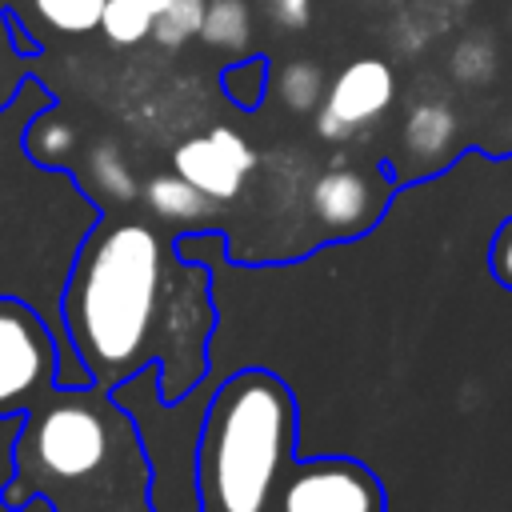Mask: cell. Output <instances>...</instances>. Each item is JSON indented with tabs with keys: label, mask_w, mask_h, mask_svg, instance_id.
Masks as SVG:
<instances>
[{
	"label": "cell",
	"mask_w": 512,
	"mask_h": 512,
	"mask_svg": "<svg viewBox=\"0 0 512 512\" xmlns=\"http://www.w3.org/2000/svg\"><path fill=\"white\" fill-rule=\"evenodd\" d=\"M60 312L72 360L100 388H116L152 356L164 360L160 396L172 384L176 356L196 376L204 372L212 328L204 272L168 268L164 240L140 220H112L88 236L68 272Z\"/></svg>",
	"instance_id": "cell-1"
},
{
	"label": "cell",
	"mask_w": 512,
	"mask_h": 512,
	"mask_svg": "<svg viewBox=\"0 0 512 512\" xmlns=\"http://www.w3.org/2000/svg\"><path fill=\"white\" fill-rule=\"evenodd\" d=\"M296 408L272 372H236L204 408L196 488L212 512H264L292 452Z\"/></svg>",
	"instance_id": "cell-2"
},
{
	"label": "cell",
	"mask_w": 512,
	"mask_h": 512,
	"mask_svg": "<svg viewBox=\"0 0 512 512\" xmlns=\"http://www.w3.org/2000/svg\"><path fill=\"white\" fill-rule=\"evenodd\" d=\"M116 428L108 424V412L92 400H52L36 408L28 420L20 464L32 476L56 480V484H80L96 476L112 456Z\"/></svg>",
	"instance_id": "cell-3"
},
{
	"label": "cell",
	"mask_w": 512,
	"mask_h": 512,
	"mask_svg": "<svg viewBox=\"0 0 512 512\" xmlns=\"http://www.w3.org/2000/svg\"><path fill=\"white\" fill-rule=\"evenodd\" d=\"M56 344L24 300L0 296V420L32 408L56 380Z\"/></svg>",
	"instance_id": "cell-4"
},
{
	"label": "cell",
	"mask_w": 512,
	"mask_h": 512,
	"mask_svg": "<svg viewBox=\"0 0 512 512\" xmlns=\"http://www.w3.org/2000/svg\"><path fill=\"white\" fill-rule=\"evenodd\" d=\"M392 100H396L392 64L380 56H360L324 88L316 104V132L324 140H352L360 128L376 124Z\"/></svg>",
	"instance_id": "cell-5"
},
{
	"label": "cell",
	"mask_w": 512,
	"mask_h": 512,
	"mask_svg": "<svg viewBox=\"0 0 512 512\" xmlns=\"http://www.w3.org/2000/svg\"><path fill=\"white\" fill-rule=\"evenodd\" d=\"M276 512H384V492L364 464L308 460L284 480Z\"/></svg>",
	"instance_id": "cell-6"
},
{
	"label": "cell",
	"mask_w": 512,
	"mask_h": 512,
	"mask_svg": "<svg viewBox=\"0 0 512 512\" xmlns=\"http://www.w3.org/2000/svg\"><path fill=\"white\" fill-rule=\"evenodd\" d=\"M252 168H256L252 144L224 124H216L200 136H188L172 148V172L184 176L192 188H200L212 204L236 200Z\"/></svg>",
	"instance_id": "cell-7"
},
{
	"label": "cell",
	"mask_w": 512,
	"mask_h": 512,
	"mask_svg": "<svg viewBox=\"0 0 512 512\" xmlns=\"http://www.w3.org/2000/svg\"><path fill=\"white\" fill-rule=\"evenodd\" d=\"M388 188L360 168H328L312 180L308 192V208L316 216V224L332 236H356L364 228L376 224V216L384 212Z\"/></svg>",
	"instance_id": "cell-8"
},
{
	"label": "cell",
	"mask_w": 512,
	"mask_h": 512,
	"mask_svg": "<svg viewBox=\"0 0 512 512\" xmlns=\"http://www.w3.org/2000/svg\"><path fill=\"white\" fill-rule=\"evenodd\" d=\"M456 112L444 104V100H420L408 108L404 116V128H400V144H404V156L432 168V164H444V156L452 152L456 144Z\"/></svg>",
	"instance_id": "cell-9"
},
{
	"label": "cell",
	"mask_w": 512,
	"mask_h": 512,
	"mask_svg": "<svg viewBox=\"0 0 512 512\" xmlns=\"http://www.w3.org/2000/svg\"><path fill=\"white\" fill-rule=\"evenodd\" d=\"M144 204L168 224H196L212 216V200L176 172H160L144 184Z\"/></svg>",
	"instance_id": "cell-10"
},
{
	"label": "cell",
	"mask_w": 512,
	"mask_h": 512,
	"mask_svg": "<svg viewBox=\"0 0 512 512\" xmlns=\"http://www.w3.org/2000/svg\"><path fill=\"white\" fill-rule=\"evenodd\" d=\"M84 180H88L92 192H100L112 204H128L140 192V184H136L128 160H124V152L112 140H100V144L88 148V156H84Z\"/></svg>",
	"instance_id": "cell-11"
},
{
	"label": "cell",
	"mask_w": 512,
	"mask_h": 512,
	"mask_svg": "<svg viewBox=\"0 0 512 512\" xmlns=\"http://www.w3.org/2000/svg\"><path fill=\"white\" fill-rule=\"evenodd\" d=\"M76 128L56 112V108H40L32 120H28V132H24V152L40 164V168H60L72 160L76 152Z\"/></svg>",
	"instance_id": "cell-12"
},
{
	"label": "cell",
	"mask_w": 512,
	"mask_h": 512,
	"mask_svg": "<svg viewBox=\"0 0 512 512\" xmlns=\"http://www.w3.org/2000/svg\"><path fill=\"white\" fill-rule=\"evenodd\" d=\"M212 48H244L252 36V8L248 0H204L200 32Z\"/></svg>",
	"instance_id": "cell-13"
},
{
	"label": "cell",
	"mask_w": 512,
	"mask_h": 512,
	"mask_svg": "<svg viewBox=\"0 0 512 512\" xmlns=\"http://www.w3.org/2000/svg\"><path fill=\"white\" fill-rule=\"evenodd\" d=\"M324 72L316 60H288L276 76V96L292 108V112H316L320 96H324Z\"/></svg>",
	"instance_id": "cell-14"
},
{
	"label": "cell",
	"mask_w": 512,
	"mask_h": 512,
	"mask_svg": "<svg viewBox=\"0 0 512 512\" xmlns=\"http://www.w3.org/2000/svg\"><path fill=\"white\" fill-rule=\"evenodd\" d=\"M200 20H204V0H168L152 16V40L160 48H180L188 36L200 32Z\"/></svg>",
	"instance_id": "cell-15"
},
{
	"label": "cell",
	"mask_w": 512,
	"mask_h": 512,
	"mask_svg": "<svg viewBox=\"0 0 512 512\" xmlns=\"http://www.w3.org/2000/svg\"><path fill=\"white\" fill-rule=\"evenodd\" d=\"M108 0H32L36 16L56 32H92Z\"/></svg>",
	"instance_id": "cell-16"
},
{
	"label": "cell",
	"mask_w": 512,
	"mask_h": 512,
	"mask_svg": "<svg viewBox=\"0 0 512 512\" xmlns=\"http://www.w3.org/2000/svg\"><path fill=\"white\" fill-rule=\"evenodd\" d=\"M112 44H140L144 36H152V16L132 4V0H108L96 24Z\"/></svg>",
	"instance_id": "cell-17"
},
{
	"label": "cell",
	"mask_w": 512,
	"mask_h": 512,
	"mask_svg": "<svg viewBox=\"0 0 512 512\" xmlns=\"http://www.w3.org/2000/svg\"><path fill=\"white\" fill-rule=\"evenodd\" d=\"M224 92L236 108H256L268 92V64L264 56H248L240 64H228L224 68Z\"/></svg>",
	"instance_id": "cell-18"
},
{
	"label": "cell",
	"mask_w": 512,
	"mask_h": 512,
	"mask_svg": "<svg viewBox=\"0 0 512 512\" xmlns=\"http://www.w3.org/2000/svg\"><path fill=\"white\" fill-rule=\"evenodd\" d=\"M492 72H496V52L480 36H468L452 48V76L460 84H484Z\"/></svg>",
	"instance_id": "cell-19"
},
{
	"label": "cell",
	"mask_w": 512,
	"mask_h": 512,
	"mask_svg": "<svg viewBox=\"0 0 512 512\" xmlns=\"http://www.w3.org/2000/svg\"><path fill=\"white\" fill-rule=\"evenodd\" d=\"M20 84H24V64H20V56H16V40H12L8 16L0 12V108L16 96Z\"/></svg>",
	"instance_id": "cell-20"
},
{
	"label": "cell",
	"mask_w": 512,
	"mask_h": 512,
	"mask_svg": "<svg viewBox=\"0 0 512 512\" xmlns=\"http://www.w3.org/2000/svg\"><path fill=\"white\" fill-rule=\"evenodd\" d=\"M488 264H492V276L512 288V220L500 224V232L492 236V248H488Z\"/></svg>",
	"instance_id": "cell-21"
},
{
	"label": "cell",
	"mask_w": 512,
	"mask_h": 512,
	"mask_svg": "<svg viewBox=\"0 0 512 512\" xmlns=\"http://www.w3.org/2000/svg\"><path fill=\"white\" fill-rule=\"evenodd\" d=\"M268 12L284 32H300L312 20V0H268Z\"/></svg>",
	"instance_id": "cell-22"
},
{
	"label": "cell",
	"mask_w": 512,
	"mask_h": 512,
	"mask_svg": "<svg viewBox=\"0 0 512 512\" xmlns=\"http://www.w3.org/2000/svg\"><path fill=\"white\" fill-rule=\"evenodd\" d=\"M132 4H140V8L148 12V16H156V12H160V8L168 4V0H132Z\"/></svg>",
	"instance_id": "cell-23"
}]
</instances>
